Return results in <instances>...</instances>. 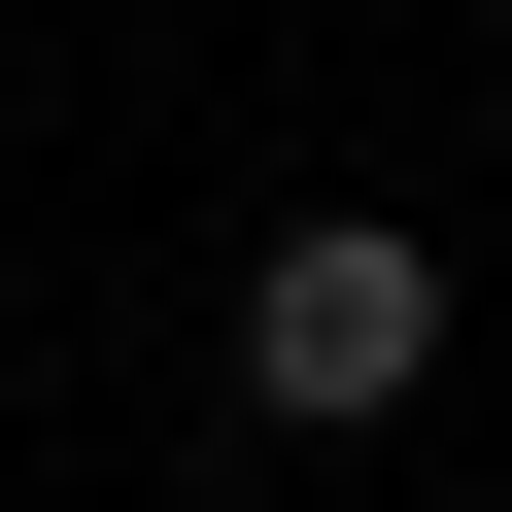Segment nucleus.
<instances>
[{
	"label": "nucleus",
	"mask_w": 512,
	"mask_h": 512,
	"mask_svg": "<svg viewBox=\"0 0 512 512\" xmlns=\"http://www.w3.org/2000/svg\"><path fill=\"white\" fill-rule=\"evenodd\" d=\"M205 512H274V478H205Z\"/></svg>",
	"instance_id": "f03ea898"
},
{
	"label": "nucleus",
	"mask_w": 512,
	"mask_h": 512,
	"mask_svg": "<svg viewBox=\"0 0 512 512\" xmlns=\"http://www.w3.org/2000/svg\"><path fill=\"white\" fill-rule=\"evenodd\" d=\"M239 410H308V444L444 410V239H410V205H308L274 274H239Z\"/></svg>",
	"instance_id": "f257e3e1"
}]
</instances>
